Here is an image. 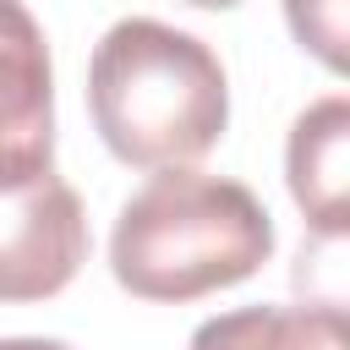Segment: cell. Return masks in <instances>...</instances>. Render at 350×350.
<instances>
[{
    "mask_svg": "<svg viewBox=\"0 0 350 350\" xmlns=\"http://www.w3.org/2000/svg\"><path fill=\"white\" fill-rule=\"evenodd\" d=\"M88 109L120 164L175 170L224 137L230 82L202 38L153 16H126L93 44Z\"/></svg>",
    "mask_w": 350,
    "mask_h": 350,
    "instance_id": "cell-1",
    "label": "cell"
},
{
    "mask_svg": "<svg viewBox=\"0 0 350 350\" xmlns=\"http://www.w3.org/2000/svg\"><path fill=\"white\" fill-rule=\"evenodd\" d=\"M186 5H208V11H224V5H241V0H186Z\"/></svg>",
    "mask_w": 350,
    "mask_h": 350,
    "instance_id": "cell-9",
    "label": "cell"
},
{
    "mask_svg": "<svg viewBox=\"0 0 350 350\" xmlns=\"http://www.w3.org/2000/svg\"><path fill=\"white\" fill-rule=\"evenodd\" d=\"M82 262L88 213L55 170L0 191V301H49Z\"/></svg>",
    "mask_w": 350,
    "mask_h": 350,
    "instance_id": "cell-3",
    "label": "cell"
},
{
    "mask_svg": "<svg viewBox=\"0 0 350 350\" xmlns=\"http://www.w3.org/2000/svg\"><path fill=\"white\" fill-rule=\"evenodd\" d=\"M350 104L334 93L323 104H312L295 126H290V148H284V170H290V197L301 202V213L312 219L317 235H345L350 219Z\"/></svg>",
    "mask_w": 350,
    "mask_h": 350,
    "instance_id": "cell-5",
    "label": "cell"
},
{
    "mask_svg": "<svg viewBox=\"0 0 350 350\" xmlns=\"http://www.w3.org/2000/svg\"><path fill=\"white\" fill-rule=\"evenodd\" d=\"M186 350H350L339 306H241L197 323Z\"/></svg>",
    "mask_w": 350,
    "mask_h": 350,
    "instance_id": "cell-6",
    "label": "cell"
},
{
    "mask_svg": "<svg viewBox=\"0 0 350 350\" xmlns=\"http://www.w3.org/2000/svg\"><path fill=\"white\" fill-rule=\"evenodd\" d=\"M0 350H71L60 339H0Z\"/></svg>",
    "mask_w": 350,
    "mask_h": 350,
    "instance_id": "cell-8",
    "label": "cell"
},
{
    "mask_svg": "<svg viewBox=\"0 0 350 350\" xmlns=\"http://www.w3.org/2000/svg\"><path fill=\"white\" fill-rule=\"evenodd\" d=\"M290 33L328 71H345V0H284Z\"/></svg>",
    "mask_w": 350,
    "mask_h": 350,
    "instance_id": "cell-7",
    "label": "cell"
},
{
    "mask_svg": "<svg viewBox=\"0 0 350 350\" xmlns=\"http://www.w3.org/2000/svg\"><path fill=\"white\" fill-rule=\"evenodd\" d=\"M44 170H55L49 44L22 0H0V191Z\"/></svg>",
    "mask_w": 350,
    "mask_h": 350,
    "instance_id": "cell-4",
    "label": "cell"
},
{
    "mask_svg": "<svg viewBox=\"0 0 350 350\" xmlns=\"http://www.w3.org/2000/svg\"><path fill=\"white\" fill-rule=\"evenodd\" d=\"M268 257H273V219L257 202V191L186 164L159 170L120 208L109 235V268L120 290L170 306L241 284Z\"/></svg>",
    "mask_w": 350,
    "mask_h": 350,
    "instance_id": "cell-2",
    "label": "cell"
}]
</instances>
